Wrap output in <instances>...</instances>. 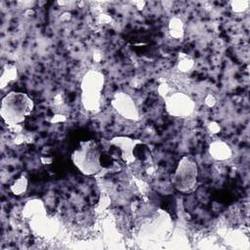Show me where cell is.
Returning a JSON list of instances; mask_svg holds the SVG:
<instances>
[{
  "instance_id": "obj_7",
  "label": "cell",
  "mask_w": 250,
  "mask_h": 250,
  "mask_svg": "<svg viewBox=\"0 0 250 250\" xmlns=\"http://www.w3.org/2000/svg\"><path fill=\"white\" fill-rule=\"evenodd\" d=\"M209 153L212 158L223 161L231 156V149L227 143L223 141H214L209 146Z\"/></svg>"
},
{
  "instance_id": "obj_5",
  "label": "cell",
  "mask_w": 250,
  "mask_h": 250,
  "mask_svg": "<svg viewBox=\"0 0 250 250\" xmlns=\"http://www.w3.org/2000/svg\"><path fill=\"white\" fill-rule=\"evenodd\" d=\"M194 107V102L184 93H173L165 98V108L172 116L188 117L193 112Z\"/></svg>"
},
{
  "instance_id": "obj_4",
  "label": "cell",
  "mask_w": 250,
  "mask_h": 250,
  "mask_svg": "<svg viewBox=\"0 0 250 250\" xmlns=\"http://www.w3.org/2000/svg\"><path fill=\"white\" fill-rule=\"evenodd\" d=\"M198 179V166L191 156H183L172 176V183L175 188L184 193L194 190Z\"/></svg>"
},
{
  "instance_id": "obj_12",
  "label": "cell",
  "mask_w": 250,
  "mask_h": 250,
  "mask_svg": "<svg viewBox=\"0 0 250 250\" xmlns=\"http://www.w3.org/2000/svg\"><path fill=\"white\" fill-rule=\"evenodd\" d=\"M230 5L234 12L241 13V12H244L248 8L249 2L247 0H237V1H232L230 3Z\"/></svg>"
},
{
  "instance_id": "obj_6",
  "label": "cell",
  "mask_w": 250,
  "mask_h": 250,
  "mask_svg": "<svg viewBox=\"0 0 250 250\" xmlns=\"http://www.w3.org/2000/svg\"><path fill=\"white\" fill-rule=\"evenodd\" d=\"M111 105L116 112L128 120H139V111L134 100L126 93H116L111 101Z\"/></svg>"
},
{
  "instance_id": "obj_8",
  "label": "cell",
  "mask_w": 250,
  "mask_h": 250,
  "mask_svg": "<svg viewBox=\"0 0 250 250\" xmlns=\"http://www.w3.org/2000/svg\"><path fill=\"white\" fill-rule=\"evenodd\" d=\"M18 77V69L14 64L7 63L2 67L1 70V75H0V87L1 89H5L13 83L14 81L17 80Z\"/></svg>"
},
{
  "instance_id": "obj_9",
  "label": "cell",
  "mask_w": 250,
  "mask_h": 250,
  "mask_svg": "<svg viewBox=\"0 0 250 250\" xmlns=\"http://www.w3.org/2000/svg\"><path fill=\"white\" fill-rule=\"evenodd\" d=\"M43 212H44V206H43L42 201L39 199H33V200L26 202V204L23 208L22 214L28 218H30V217L35 218Z\"/></svg>"
},
{
  "instance_id": "obj_3",
  "label": "cell",
  "mask_w": 250,
  "mask_h": 250,
  "mask_svg": "<svg viewBox=\"0 0 250 250\" xmlns=\"http://www.w3.org/2000/svg\"><path fill=\"white\" fill-rule=\"evenodd\" d=\"M104 85V77L101 71L89 70L85 73L81 81V101L86 110L97 112L100 109Z\"/></svg>"
},
{
  "instance_id": "obj_10",
  "label": "cell",
  "mask_w": 250,
  "mask_h": 250,
  "mask_svg": "<svg viewBox=\"0 0 250 250\" xmlns=\"http://www.w3.org/2000/svg\"><path fill=\"white\" fill-rule=\"evenodd\" d=\"M169 31L172 37L174 38H181L184 35V24L183 21L178 19L174 18L169 22Z\"/></svg>"
},
{
  "instance_id": "obj_1",
  "label": "cell",
  "mask_w": 250,
  "mask_h": 250,
  "mask_svg": "<svg viewBox=\"0 0 250 250\" xmlns=\"http://www.w3.org/2000/svg\"><path fill=\"white\" fill-rule=\"evenodd\" d=\"M33 108L34 103L27 94L14 91L3 97L0 115L6 125L17 127L31 114Z\"/></svg>"
},
{
  "instance_id": "obj_11",
  "label": "cell",
  "mask_w": 250,
  "mask_h": 250,
  "mask_svg": "<svg viewBox=\"0 0 250 250\" xmlns=\"http://www.w3.org/2000/svg\"><path fill=\"white\" fill-rule=\"evenodd\" d=\"M27 184H28V182H27L26 177L24 175H21L11 185V190L14 194L20 195V194L25 192V190L27 188Z\"/></svg>"
},
{
  "instance_id": "obj_2",
  "label": "cell",
  "mask_w": 250,
  "mask_h": 250,
  "mask_svg": "<svg viewBox=\"0 0 250 250\" xmlns=\"http://www.w3.org/2000/svg\"><path fill=\"white\" fill-rule=\"evenodd\" d=\"M71 160L74 166L86 176L97 175L104 169L102 152L94 140L80 142L71 153Z\"/></svg>"
}]
</instances>
